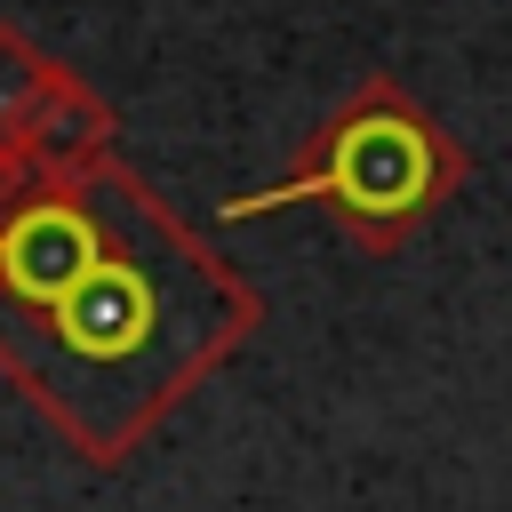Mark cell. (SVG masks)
<instances>
[{"instance_id": "cell-1", "label": "cell", "mask_w": 512, "mask_h": 512, "mask_svg": "<svg viewBox=\"0 0 512 512\" xmlns=\"http://www.w3.org/2000/svg\"><path fill=\"white\" fill-rule=\"evenodd\" d=\"M0 288L48 400L88 432H136L232 336L240 296L176 232H120L80 200H40L0 232Z\"/></svg>"}, {"instance_id": "cell-2", "label": "cell", "mask_w": 512, "mask_h": 512, "mask_svg": "<svg viewBox=\"0 0 512 512\" xmlns=\"http://www.w3.org/2000/svg\"><path fill=\"white\" fill-rule=\"evenodd\" d=\"M464 176V152L416 112L400 104L392 88H368L312 152V168L264 200H240V208H280V200H328L368 248H392L408 224H424Z\"/></svg>"}]
</instances>
